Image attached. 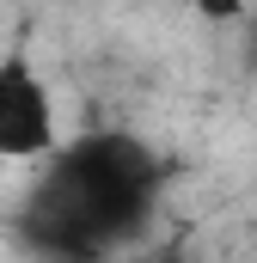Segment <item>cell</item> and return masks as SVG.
Wrapping results in <instances>:
<instances>
[{
    "instance_id": "1",
    "label": "cell",
    "mask_w": 257,
    "mask_h": 263,
    "mask_svg": "<svg viewBox=\"0 0 257 263\" xmlns=\"http://www.w3.org/2000/svg\"><path fill=\"white\" fill-rule=\"evenodd\" d=\"M166 184V159L123 129H92L80 141H62L25 202L31 245L43 251H104L123 233H135Z\"/></svg>"
},
{
    "instance_id": "2",
    "label": "cell",
    "mask_w": 257,
    "mask_h": 263,
    "mask_svg": "<svg viewBox=\"0 0 257 263\" xmlns=\"http://www.w3.org/2000/svg\"><path fill=\"white\" fill-rule=\"evenodd\" d=\"M56 147H62V117H56L49 80L25 49H6L0 55V159L43 165Z\"/></svg>"
},
{
    "instance_id": "3",
    "label": "cell",
    "mask_w": 257,
    "mask_h": 263,
    "mask_svg": "<svg viewBox=\"0 0 257 263\" xmlns=\"http://www.w3.org/2000/svg\"><path fill=\"white\" fill-rule=\"evenodd\" d=\"M196 18H208V25H239V18H251V0H184Z\"/></svg>"
},
{
    "instance_id": "4",
    "label": "cell",
    "mask_w": 257,
    "mask_h": 263,
    "mask_svg": "<svg viewBox=\"0 0 257 263\" xmlns=\"http://www.w3.org/2000/svg\"><path fill=\"white\" fill-rule=\"evenodd\" d=\"M251 62H257V25H251Z\"/></svg>"
}]
</instances>
